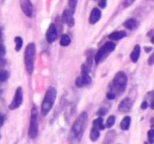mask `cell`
Masks as SVG:
<instances>
[{
  "label": "cell",
  "mask_w": 154,
  "mask_h": 144,
  "mask_svg": "<svg viewBox=\"0 0 154 144\" xmlns=\"http://www.w3.org/2000/svg\"><path fill=\"white\" fill-rule=\"evenodd\" d=\"M103 144H105V143H103Z\"/></svg>",
  "instance_id": "obj_40"
},
{
  "label": "cell",
  "mask_w": 154,
  "mask_h": 144,
  "mask_svg": "<svg viewBox=\"0 0 154 144\" xmlns=\"http://www.w3.org/2000/svg\"><path fill=\"white\" fill-rule=\"evenodd\" d=\"M56 96H57V92H56L55 87H49L47 89L43 101L41 103V115L42 116H47L50 110H52L54 103H55Z\"/></svg>",
  "instance_id": "obj_3"
},
{
  "label": "cell",
  "mask_w": 154,
  "mask_h": 144,
  "mask_svg": "<svg viewBox=\"0 0 154 144\" xmlns=\"http://www.w3.org/2000/svg\"><path fill=\"white\" fill-rule=\"evenodd\" d=\"M115 136H116V133L114 130L109 131V133L107 134V136H106L105 142H103V143L105 144H111L112 142L114 141V139H115Z\"/></svg>",
  "instance_id": "obj_19"
},
{
  "label": "cell",
  "mask_w": 154,
  "mask_h": 144,
  "mask_svg": "<svg viewBox=\"0 0 154 144\" xmlns=\"http://www.w3.org/2000/svg\"><path fill=\"white\" fill-rule=\"evenodd\" d=\"M101 18V12L99 9L97 8H94V9L91 11L90 14V18H89V21H90L91 24H95L96 22L99 21V19Z\"/></svg>",
  "instance_id": "obj_13"
},
{
  "label": "cell",
  "mask_w": 154,
  "mask_h": 144,
  "mask_svg": "<svg viewBox=\"0 0 154 144\" xmlns=\"http://www.w3.org/2000/svg\"><path fill=\"white\" fill-rule=\"evenodd\" d=\"M124 26H126L128 30H135V28H137V26H138V21H137L136 19H134V18H130V19L126 20L124 23Z\"/></svg>",
  "instance_id": "obj_16"
},
{
  "label": "cell",
  "mask_w": 154,
  "mask_h": 144,
  "mask_svg": "<svg viewBox=\"0 0 154 144\" xmlns=\"http://www.w3.org/2000/svg\"><path fill=\"white\" fill-rule=\"evenodd\" d=\"M20 8H21L22 12L26 16L28 17H32L33 13H34V8L31 2V0H20Z\"/></svg>",
  "instance_id": "obj_9"
},
{
  "label": "cell",
  "mask_w": 154,
  "mask_h": 144,
  "mask_svg": "<svg viewBox=\"0 0 154 144\" xmlns=\"http://www.w3.org/2000/svg\"><path fill=\"white\" fill-rule=\"evenodd\" d=\"M114 50H115V43L112 42V41L106 42L105 44L98 50V52L95 54V56H94L95 63L99 64L100 62H103V60L108 57V55H109L110 53H112Z\"/></svg>",
  "instance_id": "obj_5"
},
{
  "label": "cell",
  "mask_w": 154,
  "mask_h": 144,
  "mask_svg": "<svg viewBox=\"0 0 154 144\" xmlns=\"http://www.w3.org/2000/svg\"><path fill=\"white\" fill-rule=\"evenodd\" d=\"M127 82H128V77L125 74L124 72H118L117 74L115 75V77L113 78V81H112L111 85H110V91L114 93L116 96L117 95H122L125 92L127 86Z\"/></svg>",
  "instance_id": "obj_2"
},
{
  "label": "cell",
  "mask_w": 154,
  "mask_h": 144,
  "mask_svg": "<svg viewBox=\"0 0 154 144\" xmlns=\"http://www.w3.org/2000/svg\"><path fill=\"white\" fill-rule=\"evenodd\" d=\"M5 58H3V56H1L0 55V70L5 66Z\"/></svg>",
  "instance_id": "obj_31"
},
{
  "label": "cell",
  "mask_w": 154,
  "mask_h": 144,
  "mask_svg": "<svg viewBox=\"0 0 154 144\" xmlns=\"http://www.w3.org/2000/svg\"><path fill=\"white\" fill-rule=\"evenodd\" d=\"M22 101H23V91H22V87L19 86L16 89L15 95H14V99L12 101V103L9 105V108L11 110H14L16 108L20 107V105L22 104Z\"/></svg>",
  "instance_id": "obj_8"
},
{
  "label": "cell",
  "mask_w": 154,
  "mask_h": 144,
  "mask_svg": "<svg viewBox=\"0 0 154 144\" xmlns=\"http://www.w3.org/2000/svg\"><path fill=\"white\" fill-rule=\"evenodd\" d=\"M130 125H131V117L126 116L122 120V122H120V128H122V130H128V129L130 128Z\"/></svg>",
  "instance_id": "obj_17"
},
{
  "label": "cell",
  "mask_w": 154,
  "mask_h": 144,
  "mask_svg": "<svg viewBox=\"0 0 154 144\" xmlns=\"http://www.w3.org/2000/svg\"><path fill=\"white\" fill-rule=\"evenodd\" d=\"M151 43H153V44H154V36L151 38Z\"/></svg>",
  "instance_id": "obj_38"
},
{
  "label": "cell",
  "mask_w": 154,
  "mask_h": 144,
  "mask_svg": "<svg viewBox=\"0 0 154 144\" xmlns=\"http://www.w3.org/2000/svg\"><path fill=\"white\" fill-rule=\"evenodd\" d=\"M100 130H98L97 128H94V127H92V129H91L90 131V139L91 141L95 142L97 141V139L99 138V136H100V133H99Z\"/></svg>",
  "instance_id": "obj_20"
},
{
  "label": "cell",
  "mask_w": 154,
  "mask_h": 144,
  "mask_svg": "<svg viewBox=\"0 0 154 144\" xmlns=\"http://www.w3.org/2000/svg\"><path fill=\"white\" fill-rule=\"evenodd\" d=\"M90 68H91V64L86 62L84 65L82 66V76L78 77L75 81V84L78 87H82L85 85H89L92 81L90 77Z\"/></svg>",
  "instance_id": "obj_6"
},
{
  "label": "cell",
  "mask_w": 154,
  "mask_h": 144,
  "mask_svg": "<svg viewBox=\"0 0 154 144\" xmlns=\"http://www.w3.org/2000/svg\"><path fill=\"white\" fill-rule=\"evenodd\" d=\"M5 45H3L2 33H1V30H0V55L5 56Z\"/></svg>",
  "instance_id": "obj_27"
},
{
  "label": "cell",
  "mask_w": 154,
  "mask_h": 144,
  "mask_svg": "<svg viewBox=\"0 0 154 144\" xmlns=\"http://www.w3.org/2000/svg\"><path fill=\"white\" fill-rule=\"evenodd\" d=\"M148 63H149V65H153L154 64V51L152 53V55L149 57V59H148Z\"/></svg>",
  "instance_id": "obj_30"
},
{
  "label": "cell",
  "mask_w": 154,
  "mask_h": 144,
  "mask_svg": "<svg viewBox=\"0 0 154 144\" xmlns=\"http://www.w3.org/2000/svg\"><path fill=\"white\" fill-rule=\"evenodd\" d=\"M15 44H16L15 45L16 52H19L20 50H21L22 45H23V40H22L21 37H19V36L15 37Z\"/></svg>",
  "instance_id": "obj_23"
},
{
  "label": "cell",
  "mask_w": 154,
  "mask_h": 144,
  "mask_svg": "<svg viewBox=\"0 0 154 144\" xmlns=\"http://www.w3.org/2000/svg\"><path fill=\"white\" fill-rule=\"evenodd\" d=\"M28 134L31 139H35L38 136V115H37L36 106H33L31 110L30 126H29Z\"/></svg>",
  "instance_id": "obj_7"
},
{
  "label": "cell",
  "mask_w": 154,
  "mask_h": 144,
  "mask_svg": "<svg viewBox=\"0 0 154 144\" xmlns=\"http://www.w3.org/2000/svg\"><path fill=\"white\" fill-rule=\"evenodd\" d=\"M9 76H10L9 72H7V70H0V82L7 81Z\"/></svg>",
  "instance_id": "obj_24"
},
{
  "label": "cell",
  "mask_w": 154,
  "mask_h": 144,
  "mask_svg": "<svg viewBox=\"0 0 154 144\" xmlns=\"http://www.w3.org/2000/svg\"><path fill=\"white\" fill-rule=\"evenodd\" d=\"M92 127H94V128H97L98 130H103L105 129V125H103V120L101 117H98L97 119H95L94 121H93V125Z\"/></svg>",
  "instance_id": "obj_18"
},
{
  "label": "cell",
  "mask_w": 154,
  "mask_h": 144,
  "mask_svg": "<svg viewBox=\"0 0 154 144\" xmlns=\"http://www.w3.org/2000/svg\"><path fill=\"white\" fill-rule=\"evenodd\" d=\"M61 19H62V21L68 24V26H74V18H73V13L71 12V10H64L63 13H62Z\"/></svg>",
  "instance_id": "obj_12"
},
{
  "label": "cell",
  "mask_w": 154,
  "mask_h": 144,
  "mask_svg": "<svg viewBox=\"0 0 154 144\" xmlns=\"http://www.w3.org/2000/svg\"><path fill=\"white\" fill-rule=\"evenodd\" d=\"M146 51H147V52H150V51H151V47H146Z\"/></svg>",
  "instance_id": "obj_37"
},
{
  "label": "cell",
  "mask_w": 154,
  "mask_h": 144,
  "mask_svg": "<svg viewBox=\"0 0 154 144\" xmlns=\"http://www.w3.org/2000/svg\"><path fill=\"white\" fill-rule=\"evenodd\" d=\"M148 105H149V103H148V101L147 100H145V101L141 103V105H140V108L141 110H146V108L148 107Z\"/></svg>",
  "instance_id": "obj_33"
},
{
  "label": "cell",
  "mask_w": 154,
  "mask_h": 144,
  "mask_svg": "<svg viewBox=\"0 0 154 144\" xmlns=\"http://www.w3.org/2000/svg\"><path fill=\"white\" fill-rule=\"evenodd\" d=\"M131 108H132V101H131V99H129V98H126V99L122 100V102H120L119 105H118V110L122 112H130Z\"/></svg>",
  "instance_id": "obj_11"
},
{
  "label": "cell",
  "mask_w": 154,
  "mask_h": 144,
  "mask_svg": "<svg viewBox=\"0 0 154 144\" xmlns=\"http://www.w3.org/2000/svg\"><path fill=\"white\" fill-rule=\"evenodd\" d=\"M69 2V7H70V10L73 14L75 13V10H76V5H77V0H68Z\"/></svg>",
  "instance_id": "obj_28"
},
{
  "label": "cell",
  "mask_w": 154,
  "mask_h": 144,
  "mask_svg": "<svg viewBox=\"0 0 154 144\" xmlns=\"http://www.w3.org/2000/svg\"><path fill=\"white\" fill-rule=\"evenodd\" d=\"M2 125H3V117L0 115V127L2 126Z\"/></svg>",
  "instance_id": "obj_35"
},
{
  "label": "cell",
  "mask_w": 154,
  "mask_h": 144,
  "mask_svg": "<svg viewBox=\"0 0 154 144\" xmlns=\"http://www.w3.org/2000/svg\"><path fill=\"white\" fill-rule=\"evenodd\" d=\"M143 144H149V143H147V142H145V143H143Z\"/></svg>",
  "instance_id": "obj_39"
},
{
  "label": "cell",
  "mask_w": 154,
  "mask_h": 144,
  "mask_svg": "<svg viewBox=\"0 0 154 144\" xmlns=\"http://www.w3.org/2000/svg\"><path fill=\"white\" fill-rule=\"evenodd\" d=\"M87 121H88V114L87 112H82L79 116L77 117V119L74 121L71 128V133L74 136V138L76 140L79 141L82 138L85 133V129L87 127Z\"/></svg>",
  "instance_id": "obj_1"
},
{
  "label": "cell",
  "mask_w": 154,
  "mask_h": 144,
  "mask_svg": "<svg viewBox=\"0 0 154 144\" xmlns=\"http://www.w3.org/2000/svg\"><path fill=\"white\" fill-rule=\"evenodd\" d=\"M71 43V38L68 35H62L61 38H60V45L61 46H68Z\"/></svg>",
  "instance_id": "obj_21"
},
{
  "label": "cell",
  "mask_w": 154,
  "mask_h": 144,
  "mask_svg": "<svg viewBox=\"0 0 154 144\" xmlns=\"http://www.w3.org/2000/svg\"><path fill=\"white\" fill-rule=\"evenodd\" d=\"M151 125H152V126L154 125V118H152V119H151Z\"/></svg>",
  "instance_id": "obj_36"
},
{
  "label": "cell",
  "mask_w": 154,
  "mask_h": 144,
  "mask_svg": "<svg viewBox=\"0 0 154 144\" xmlns=\"http://www.w3.org/2000/svg\"><path fill=\"white\" fill-rule=\"evenodd\" d=\"M35 55H36V46L34 43H30V44H28L26 52H24V65H26V72L30 75L34 70Z\"/></svg>",
  "instance_id": "obj_4"
},
{
  "label": "cell",
  "mask_w": 154,
  "mask_h": 144,
  "mask_svg": "<svg viewBox=\"0 0 154 144\" xmlns=\"http://www.w3.org/2000/svg\"><path fill=\"white\" fill-rule=\"evenodd\" d=\"M114 124H115V116H110L109 118H108L107 122H106V127L111 128Z\"/></svg>",
  "instance_id": "obj_25"
},
{
  "label": "cell",
  "mask_w": 154,
  "mask_h": 144,
  "mask_svg": "<svg viewBox=\"0 0 154 144\" xmlns=\"http://www.w3.org/2000/svg\"><path fill=\"white\" fill-rule=\"evenodd\" d=\"M134 1H135V0H125V1H124V7H129V5L132 4Z\"/></svg>",
  "instance_id": "obj_32"
},
{
  "label": "cell",
  "mask_w": 154,
  "mask_h": 144,
  "mask_svg": "<svg viewBox=\"0 0 154 144\" xmlns=\"http://www.w3.org/2000/svg\"><path fill=\"white\" fill-rule=\"evenodd\" d=\"M139 56H140V46L137 44L134 46V49H133L132 53H131V55H130L131 61L134 62V63H136L139 59Z\"/></svg>",
  "instance_id": "obj_15"
},
{
  "label": "cell",
  "mask_w": 154,
  "mask_h": 144,
  "mask_svg": "<svg viewBox=\"0 0 154 144\" xmlns=\"http://www.w3.org/2000/svg\"><path fill=\"white\" fill-rule=\"evenodd\" d=\"M148 142L149 144H154V128H151L148 131Z\"/></svg>",
  "instance_id": "obj_26"
},
{
  "label": "cell",
  "mask_w": 154,
  "mask_h": 144,
  "mask_svg": "<svg viewBox=\"0 0 154 144\" xmlns=\"http://www.w3.org/2000/svg\"><path fill=\"white\" fill-rule=\"evenodd\" d=\"M107 112H108V110L107 108H105V107H101L100 110L97 112V115H98L99 117H101V116H105L106 114H107Z\"/></svg>",
  "instance_id": "obj_29"
},
{
  "label": "cell",
  "mask_w": 154,
  "mask_h": 144,
  "mask_svg": "<svg viewBox=\"0 0 154 144\" xmlns=\"http://www.w3.org/2000/svg\"><path fill=\"white\" fill-rule=\"evenodd\" d=\"M106 5H107V0H100V1H99V7L100 8L105 9Z\"/></svg>",
  "instance_id": "obj_34"
},
{
  "label": "cell",
  "mask_w": 154,
  "mask_h": 144,
  "mask_svg": "<svg viewBox=\"0 0 154 144\" xmlns=\"http://www.w3.org/2000/svg\"><path fill=\"white\" fill-rule=\"evenodd\" d=\"M147 101L148 103L150 104V107L152 108V110H154V91L152 92H149V93L147 94Z\"/></svg>",
  "instance_id": "obj_22"
},
{
  "label": "cell",
  "mask_w": 154,
  "mask_h": 144,
  "mask_svg": "<svg viewBox=\"0 0 154 144\" xmlns=\"http://www.w3.org/2000/svg\"><path fill=\"white\" fill-rule=\"evenodd\" d=\"M45 38H47L49 43H53L57 39V30H56V26L54 23L50 24L49 28L47 31V34H45Z\"/></svg>",
  "instance_id": "obj_10"
},
{
  "label": "cell",
  "mask_w": 154,
  "mask_h": 144,
  "mask_svg": "<svg viewBox=\"0 0 154 144\" xmlns=\"http://www.w3.org/2000/svg\"><path fill=\"white\" fill-rule=\"evenodd\" d=\"M126 36H127V33L124 32V31H116V32L111 33V34H110L108 37H109L110 40L117 41V40H120V39L125 38Z\"/></svg>",
  "instance_id": "obj_14"
}]
</instances>
